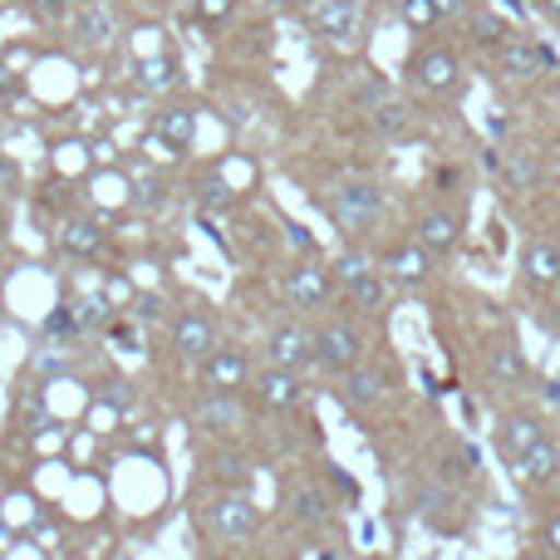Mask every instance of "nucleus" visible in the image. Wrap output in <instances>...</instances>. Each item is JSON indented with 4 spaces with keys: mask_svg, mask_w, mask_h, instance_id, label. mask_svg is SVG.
I'll list each match as a JSON object with an SVG mask.
<instances>
[{
    "mask_svg": "<svg viewBox=\"0 0 560 560\" xmlns=\"http://www.w3.org/2000/svg\"><path fill=\"white\" fill-rule=\"evenodd\" d=\"M522 560H556V556L546 551V546H532V551H522Z\"/></svg>",
    "mask_w": 560,
    "mask_h": 560,
    "instance_id": "obj_39",
    "label": "nucleus"
},
{
    "mask_svg": "<svg viewBox=\"0 0 560 560\" xmlns=\"http://www.w3.org/2000/svg\"><path fill=\"white\" fill-rule=\"evenodd\" d=\"M329 295H335V280H329V266H295V271H285V300L295 310H325Z\"/></svg>",
    "mask_w": 560,
    "mask_h": 560,
    "instance_id": "obj_16",
    "label": "nucleus"
},
{
    "mask_svg": "<svg viewBox=\"0 0 560 560\" xmlns=\"http://www.w3.org/2000/svg\"><path fill=\"white\" fill-rule=\"evenodd\" d=\"M369 133L384 138V143H394V138H408L413 133V104L408 98H378L374 108H369Z\"/></svg>",
    "mask_w": 560,
    "mask_h": 560,
    "instance_id": "obj_19",
    "label": "nucleus"
},
{
    "mask_svg": "<svg viewBox=\"0 0 560 560\" xmlns=\"http://www.w3.org/2000/svg\"><path fill=\"white\" fill-rule=\"evenodd\" d=\"M359 359H369V339L359 335L354 319H339V315L319 319L315 325V364L339 378L345 369H354Z\"/></svg>",
    "mask_w": 560,
    "mask_h": 560,
    "instance_id": "obj_4",
    "label": "nucleus"
},
{
    "mask_svg": "<svg viewBox=\"0 0 560 560\" xmlns=\"http://www.w3.org/2000/svg\"><path fill=\"white\" fill-rule=\"evenodd\" d=\"M433 5H438V15H443V25H447V20H463L467 15V10H472V0H433Z\"/></svg>",
    "mask_w": 560,
    "mask_h": 560,
    "instance_id": "obj_35",
    "label": "nucleus"
},
{
    "mask_svg": "<svg viewBox=\"0 0 560 560\" xmlns=\"http://www.w3.org/2000/svg\"><path fill=\"white\" fill-rule=\"evenodd\" d=\"M369 271H378V256L369 252L364 242H354V246H345V252L329 261V280H335V290H349V285H359Z\"/></svg>",
    "mask_w": 560,
    "mask_h": 560,
    "instance_id": "obj_25",
    "label": "nucleus"
},
{
    "mask_svg": "<svg viewBox=\"0 0 560 560\" xmlns=\"http://www.w3.org/2000/svg\"><path fill=\"white\" fill-rule=\"evenodd\" d=\"M153 133L163 138L167 148H192L197 143V108L192 104H167L163 114H153Z\"/></svg>",
    "mask_w": 560,
    "mask_h": 560,
    "instance_id": "obj_21",
    "label": "nucleus"
},
{
    "mask_svg": "<svg viewBox=\"0 0 560 560\" xmlns=\"http://www.w3.org/2000/svg\"><path fill=\"white\" fill-rule=\"evenodd\" d=\"M197 516H202V532L222 546H246L256 536V526H261L256 502L246 492H236V487H217Z\"/></svg>",
    "mask_w": 560,
    "mask_h": 560,
    "instance_id": "obj_2",
    "label": "nucleus"
},
{
    "mask_svg": "<svg viewBox=\"0 0 560 560\" xmlns=\"http://www.w3.org/2000/svg\"><path fill=\"white\" fill-rule=\"evenodd\" d=\"M433 261L438 256L428 252L423 242H418V236H404V242H394L384 252V276L394 280V285H404V290H418V285H428V280H433Z\"/></svg>",
    "mask_w": 560,
    "mask_h": 560,
    "instance_id": "obj_11",
    "label": "nucleus"
},
{
    "mask_svg": "<svg viewBox=\"0 0 560 560\" xmlns=\"http://www.w3.org/2000/svg\"><path fill=\"white\" fill-rule=\"evenodd\" d=\"M285 506H290V522H295V526H305V532H315V526H325V522H329V497L319 492L315 482H300V487H290Z\"/></svg>",
    "mask_w": 560,
    "mask_h": 560,
    "instance_id": "obj_24",
    "label": "nucleus"
},
{
    "mask_svg": "<svg viewBox=\"0 0 560 560\" xmlns=\"http://www.w3.org/2000/svg\"><path fill=\"white\" fill-rule=\"evenodd\" d=\"M339 404L354 408V413H369V408H378L388 394H394V369H378L374 359H359L354 369H345L339 374Z\"/></svg>",
    "mask_w": 560,
    "mask_h": 560,
    "instance_id": "obj_6",
    "label": "nucleus"
},
{
    "mask_svg": "<svg viewBox=\"0 0 560 560\" xmlns=\"http://www.w3.org/2000/svg\"><path fill=\"white\" fill-rule=\"evenodd\" d=\"M512 472H516V482H522L526 492H546L551 482H560V443L551 433L536 438V443L512 463Z\"/></svg>",
    "mask_w": 560,
    "mask_h": 560,
    "instance_id": "obj_14",
    "label": "nucleus"
},
{
    "mask_svg": "<svg viewBox=\"0 0 560 560\" xmlns=\"http://www.w3.org/2000/svg\"><path fill=\"white\" fill-rule=\"evenodd\" d=\"M197 378H202V388H222V394H236L242 384H252V359H246L242 349L217 345L212 354L197 364Z\"/></svg>",
    "mask_w": 560,
    "mask_h": 560,
    "instance_id": "obj_15",
    "label": "nucleus"
},
{
    "mask_svg": "<svg viewBox=\"0 0 560 560\" xmlns=\"http://www.w3.org/2000/svg\"><path fill=\"white\" fill-rule=\"evenodd\" d=\"M30 10H35L39 20H65V10H69V0H25Z\"/></svg>",
    "mask_w": 560,
    "mask_h": 560,
    "instance_id": "obj_34",
    "label": "nucleus"
},
{
    "mask_svg": "<svg viewBox=\"0 0 560 560\" xmlns=\"http://www.w3.org/2000/svg\"><path fill=\"white\" fill-rule=\"evenodd\" d=\"M217 345H222V339H217V325H212V315H202V310H183V315L167 319V349H173L177 359L202 364Z\"/></svg>",
    "mask_w": 560,
    "mask_h": 560,
    "instance_id": "obj_8",
    "label": "nucleus"
},
{
    "mask_svg": "<svg viewBox=\"0 0 560 560\" xmlns=\"http://www.w3.org/2000/svg\"><path fill=\"white\" fill-rule=\"evenodd\" d=\"M408 84L423 98H453L463 89V59H457V49L443 45V39L418 45L413 59H408Z\"/></svg>",
    "mask_w": 560,
    "mask_h": 560,
    "instance_id": "obj_3",
    "label": "nucleus"
},
{
    "mask_svg": "<svg viewBox=\"0 0 560 560\" xmlns=\"http://www.w3.org/2000/svg\"><path fill=\"white\" fill-rule=\"evenodd\" d=\"M266 359L280 369L305 374L315 364V329L300 325V319H280V325H271V335H266Z\"/></svg>",
    "mask_w": 560,
    "mask_h": 560,
    "instance_id": "obj_9",
    "label": "nucleus"
},
{
    "mask_svg": "<svg viewBox=\"0 0 560 560\" xmlns=\"http://www.w3.org/2000/svg\"><path fill=\"white\" fill-rule=\"evenodd\" d=\"M438 482L447 487H472L477 482V453L467 443H447L438 453Z\"/></svg>",
    "mask_w": 560,
    "mask_h": 560,
    "instance_id": "obj_27",
    "label": "nucleus"
},
{
    "mask_svg": "<svg viewBox=\"0 0 560 560\" xmlns=\"http://www.w3.org/2000/svg\"><path fill=\"white\" fill-rule=\"evenodd\" d=\"M79 39H84V45H94V49L114 39V20H108L104 5H84V10H79Z\"/></svg>",
    "mask_w": 560,
    "mask_h": 560,
    "instance_id": "obj_31",
    "label": "nucleus"
},
{
    "mask_svg": "<svg viewBox=\"0 0 560 560\" xmlns=\"http://www.w3.org/2000/svg\"><path fill=\"white\" fill-rule=\"evenodd\" d=\"M345 295H349V305H354L359 315H384L388 300H394V280H388L384 266H378V271H369L359 285H349Z\"/></svg>",
    "mask_w": 560,
    "mask_h": 560,
    "instance_id": "obj_26",
    "label": "nucleus"
},
{
    "mask_svg": "<svg viewBox=\"0 0 560 560\" xmlns=\"http://www.w3.org/2000/svg\"><path fill=\"white\" fill-rule=\"evenodd\" d=\"M413 236L433 256H453L463 246V212H453V207H423L413 217Z\"/></svg>",
    "mask_w": 560,
    "mask_h": 560,
    "instance_id": "obj_13",
    "label": "nucleus"
},
{
    "mask_svg": "<svg viewBox=\"0 0 560 560\" xmlns=\"http://www.w3.org/2000/svg\"><path fill=\"white\" fill-rule=\"evenodd\" d=\"M197 15H202L207 25H222V20L236 15V0H197Z\"/></svg>",
    "mask_w": 560,
    "mask_h": 560,
    "instance_id": "obj_32",
    "label": "nucleus"
},
{
    "mask_svg": "<svg viewBox=\"0 0 560 560\" xmlns=\"http://www.w3.org/2000/svg\"><path fill=\"white\" fill-rule=\"evenodd\" d=\"M138 315H143V319H163V300L143 295V300H138Z\"/></svg>",
    "mask_w": 560,
    "mask_h": 560,
    "instance_id": "obj_36",
    "label": "nucleus"
},
{
    "mask_svg": "<svg viewBox=\"0 0 560 560\" xmlns=\"http://www.w3.org/2000/svg\"><path fill=\"white\" fill-rule=\"evenodd\" d=\"M319 207H325V217L349 236V242H369L388 212L384 192H378L374 183H364V177H345V183L325 187V192H319Z\"/></svg>",
    "mask_w": 560,
    "mask_h": 560,
    "instance_id": "obj_1",
    "label": "nucleus"
},
{
    "mask_svg": "<svg viewBox=\"0 0 560 560\" xmlns=\"http://www.w3.org/2000/svg\"><path fill=\"white\" fill-rule=\"evenodd\" d=\"M84 325H98V295L84 300Z\"/></svg>",
    "mask_w": 560,
    "mask_h": 560,
    "instance_id": "obj_38",
    "label": "nucleus"
},
{
    "mask_svg": "<svg viewBox=\"0 0 560 560\" xmlns=\"http://www.w3.org/2000/svg\"><path fill=\"white\" fill-rule=\"evenodd\" d=\"M463 35H467V45H477V49H487L492 55L497 45H502L506 35H512V25H506L497 10H487V5H472L463 15Z\"/></svg>",
    "mask_w": 560,
    "mask_h": 560,
    "instance_id": "obj_23",
    "label": "nucleus"
},
{
    "mask_svg": "<svg viewBox=\"0 0 560 560\" xmlns=\"http://www.w3.org/2000/svg\"><path fill=\"white\" fill-rule=\"evenodd\" d=\"M197 423L207 428V433H232V428H242L246 423V413H242V404H236V394H222V388H202L197 394Z\"/></svg>",
    "mask_w": 560,
    "mask_h": 560,
    "instance_id": "obj_18",
    "label": "nucleus"
},
{
    "mask_svg": "<svg viewBox=\"0 0 560 560\" xmlns=\"http://www.w3.org/2000/svg\"><path fill=\"white\" fill-rule=\"evenodd\" d=\"M492 167L502 173V183L512 187V192H532V187L541 183V158H536L532 148H502V158H492Z\"/></svg>",
    "mask_w": 560,
    "mask_h": 560,
    "instance_id": "obj_20",
    "label": "nucleus"
},
{
    "mask_svg": "<svg viewBox=\"0 0 560 560\" xmlns=\"http://www.w3.org/2000/svg\"><path fill=\"white\" fill-rule=\"evenodd\" d=\"M394 5H398V20H404L413 35H428V30L443 25V15H438L433 0H394Z\"/></svg>",
    "mask_w": 560,
    "mask_h": 560,
    "instance_id": "obj_30",
    "label": "nucleus"
},
{
    "mask_svg": "<svg viewBox=\"0 0 560 560\" xmlns=\"http://www.w3.org/2000/svg\"><path fill=\"white\" fill-rule=\"evenodd\" d=\"M305 20L315 25V35L335 39V45H349L364 30V0H310Z\"/></svg>",
    "mask_w": 560,
    "mask_h": 560,
    "instance_id": "obj_10",
    "label": "nucleus"
},
{
    "mask_svg": "<svg viewBox=\"0 0 560 560\" xmlns=\"http://www.w3.org/2000/svg\"><path fill=\"white\" fill-rule=\"evenodd\" d=\"M59 246H65L69 256H94L98 246H104V232H98V222H89V217H65V222H59Z\"/></svg>",
    "mask_w": 560,
    "mask_h": 560,
    "instance_id": "obj_28",
    "label": "nucleus"
},
{
    "mask_svg": "<svg viewBox=\"0 0 560 560\" xmlns=\"http://www.w3.org/2000/svg\"><path fill=\"white\" fill-rule=\"evenodd\" d=\"M261 5H271V10H285V5H295V0H261Z\"/></svg>",
    "mask_w": 560,
    "mask_h": 560,
    "instance_id": "obj_40",
    "label": "nucleus"
},
{
    "mask_svg": "<svg viewBox=\"0 0 560 560\" xmlns=\"http://www.w3.org/2000/svg\"><path fill=\"white\" fill-rule=\"evenodd\" d=\"M536 10H541L546 20H556V25H560V0H536Z\"/></svg>",
    "mask_w": 560,
    "mask_h": 560,
    "instance_id": "obj_37",
    "label": "nucleus"
},
{
    "mask_svg": "<svg viewBox=\"0 0 560 560\" xmlns=\"http://www.w3.org/2000/svg\"><path fill=\"white\" fill-rule=\"evenodd\" d=\"M492 69L502 79H536V74H551L556 69V49L551 45H541V39H532V35H506L502 45L492 49Z\"/></svg>",
    "mask_w": 560,
    "mask_h": 560,
    "instance_id": "obj_5",
    "label": "nucleus"
},
{
    "mask_svg": "<svg viewBox=\"0 0 560 560\" xmlns=\"http://www.w3.org/2000/svg\"><path fill=\"white\" fill-rule=\"evenodd\" d=\"M177 79H183V65H177L173 55H153L138 65V84H143L148 94H163V89H173Z\"/></svg>",
    "mask_w": 560,
    "mask_h": 560,
    "instance_id": "obj_29",
    "label": "nucleus"
},
{
    "mask_svg": "<svg viewBox=\"0 0 560 560\" xmlns=\"http://www.w3.org/2000/svg\"><path fill=\"white\" fill-rule=\"evenodd\" d=\"M516 271H522V285L532 295H551L560 285V242L556 236H526L522 256H516Z\"/></svg>",
    "mask_w": 560,
    "mask_h": 560,
    "instance_id": "obj_7",
    "label": "nucleus"
},
{
    "mask_svg": "<svg viewBox=\"0 0 560 560\" xmlns=\"http://www.w3.org/2000/svg\"><path fill=\"white\" fill-rule=\"evenodd\" d=\"M536 438H546V423L536 413H526V408L497 418V453H502L506 463H516V457H522L526 447L536 443Z\"/></svg>",
    "mask_w": 560,
    "mask_h": 560,
    "instance_id": "obj_17",
    "label": "nucleus"
},
{
    "mask_svg": "<svg viewBox=\"0 0 560 560\" xmlns=\"http://www.w3.org/2000/svg\"><path fill=\"white\" fill-rule=\"evenodd\" d=\"M252 394H256V404H261V408L290 413V408L305 404V374L280 369V364H266L261 374H252Z\"/></svg>",
    "mask_w": 560,
    "mask_h": 560,
    "instance_id": "obj_12",
    "label": "nucleus"
},
{
    "mask_svg": "<svg viewBox=\"0 0 560 560\" xmlns=\"http://www.w3.org/2000/svg\"><path fill=\"white\" fill-rule=\"evenodd\" d=\"M541 546L560 560V506H551V512H546V522H541Z\"/></svg>",
    "mask_w": 560,
    "mask_h": 560,
    "instance_id": "obj_33",
    "label": "nucleus"
},
{
    "mask_svg": "<svg viewBox=\"0 0 560 560\" xmlns=\"http://www.w3.org/2000/svg\"><path fill=\"white\" fill-rule=\"evenodd\" d=\"M487 374H492V384H522L526 378V354L512 335H497L487 345Z\"/></svg>",
    "mask_w": 560,
    "mask_h": 560,
    "instance_id": "obj_22",
    "label": "nucleus"
}]
</instances>
